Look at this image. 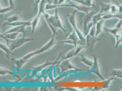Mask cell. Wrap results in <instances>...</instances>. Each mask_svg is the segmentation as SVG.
Instances as JSON below:
<instances>
[{
  "mask_svg": "<svg viewBox=\"0 0 122 91\" xmlns=\"http://www.w3.org/2000/svg\"><path fill=\"white\" fill-rule=\"evenodd\" d=\"M55 11L54 15H51L45 12L44 15L46 22L52 30L59 28L64 32L67 36H68L70 34L62 24L57 8L55 9Z\"/></svg>",
  "mask_w": 122,
  "mask_h": 91,
  "instance_id": "obj_1",
  "label": "cell"
},
{
  "mask_svg": "<svg viewBox=\"0 0 122 91\" xmlns=\"http://www.w3.org/2000/svg\"><path fill=\"white\" fill-rule=\"evenodd\" d=\"M56 34H55V33L53 34V35L51 39L46 45L43 46L41 48L37 50V51H35L29 53V54H27V55H25V56L23 57V58L24 59L28 60L29 59L31 58L33 56H34L41 54V53L44 52L48 50H49L53 46L57 43L55 41L54 39V36H55Z\"/></svg>",
  "mask_w": 122,
  "mask_h": 91,
  "instance_id": "obj_2",
  "label": "cell"
},
{
  "mask_svg": "<svg viewBox=\"0 0 122 91\" xmlns=\"http://www.w3.org/2000/svg\"><path fill=\"white\" fill-rule=\"evenodd\" d=\"M78 11L76 10L71 13H69L67 14V16L69 20L70 23L74 29V30L76 31V34L78 36L80 40L85 41V37L84 36V34H82L79 30L78 29V27L76 25V12Z\"/></svg>",
  "mask_w": 122,
  "mask_h": 91,
  "instance_id": "obj_3",
  "label": "cell"
},
{
  "mask_svg": "<svg viewBox=\"0 0 122 91\" xmlns=\"http://www.w3.org/2000/svg\"><path fill=\"white\" fill-rule=\"evenodd\" d=\"M25 35H23V37L20 39H16L15 40L9 39L8 44L7 45L10 49L11 51H13L15 49L21 46L26 42L34 40V39L33 38H25Z\"/></svg>",
  "mask_w": 122,
  "mask_h": 91,
  "instance_id": "obj_4",
  "label": "cell"
},
{
  "mask_svg": "<svg viewBox=\"0 0 122 91\" xmlns=\"http://www.w3.org/2000/svg\"><path fill=\"white\" fill-rule=\"evenodd\" d=\"M70 4H62L60 5L56 4V7H61V6H66V7H71L76 9L77 10L80 11L84 12L86 14H88L89 12L91 11L92 7L85 6L83 5H77L72 3L71 1H69Z\"/></svg>",
  "mask_w": 122,
  "mask_h": 91,
  "instance_id": "obj_5",
  "label": "cell"
},
{
  "mask_svg": "<svg viewBox=\"0 0 122 91\" xmlns=\"http://www.w3.org/2000/svg\"><path fill=\"white\" fill-rule=\"evenodd\" d=\"M93 57L94 59L93 64L88 72L96 74L102 80H104L105 79L101 74L100 69L98 61V56L97 54H93Z\"/></svg>",
  "mask_w": 122,
  "mask_h": 91,
  "instance_id": "obj_6",
  "label": "cell"
},
{
  "mask_svg": "<svg viewBox=\"0 0 122 91\" xmlns=\"http://www.w3.org/2000/svg\"><path fill=\"white\" fill-rule=\"evenodd\" d=\"M86 48L90 51L93 52L95 44L100 40V39L97 37H93L88 34L86 36Z\"/></svg>",
  "mask_w": 122,
  "mask_h": 91,
  "instance_id": "obj_7",
  "label": "cell"
},
{
  "mask_svg": "<svg viewBox=\"0 0 122 91\" xmlns=\"http://www.w3.org/2000/svg\"><path fill=\"white\" fill-rule=\"evenodd\" d=\"M61 62V64H60L59 66L61 68L62 73H65L70 70L74 69L76 70H79L72 64L69 59L64 60Z\"/></svg>",
  "mask_w": 122,
  "mask_h": 91,
  "instance_id": "obj_8",
  "label": "cell"
},
{
  "mask_svg": "<svg viewBox=\"0 0 122 91\" xmlns=\"http://www.w3.org/2000/svg\"><path fill=\"white\" fill-rule=\"evenodd\" d=\"M31 20L29 21H16L11 22H5L2 24L3 27L5 26H10L15 27V26L25 25V26H30L31 25Z\"/></svg>",
  "mask_w": 122,
  "mask_h": 91,
  "instance_id": "obj_9",
  "label": "cell"
},
{
  "mask_svg": "<svg viewBox=\"0 0 122 91\" xmlns=\"http://www.w3.org/2000/svg\"><path fill=\"white\" fill-rule=\"evenodd\" d=\"M23 12L17 11L4 19L6 21V22L11 23L21 20H20L23 17Z\"/></svg>",
  "mask_w": 122,
  "mask_h": 91,
  "instance_id": "obj_10",
  "label": "cell"
},
{
  "mask_svg": "<svg viewBox=\"0 0 122 91\" xmlns=\"http://www.w3.org/2000/svg\"><path fill=\"white\" fill-rule=\"evenodd\" d=\"M26 26L25 25H22V26H15L10 29L6 31L5 33L2 34L3 35L9 34V33H14V32H18V33H23V35H25L27 33V31L25 29V27Z\"/></svg>",
  "mask_w": 122,
  "mask_h": 91,
  "instance_id": "obj_11",
  "label": "cell"
},
{
  "mask_svg": "<svg viewBox=\"0 0 122 91\" xmlns=\"http://www.w3.org/2000/svg\"><path fill=\"white\" fill-rule=\"evenodd\" d=\"M94 12L91 11L88 14H86L83 20V25H84V30L85 29L88 24L92 21L93 16L95 15Z\"/></svg>",
  "mask_w": 122,
  "mask_h": 91,
  "instance_id": "obj_12",
  "label": "cell"
},
{
  "mask_svg": "<svg viewBox=\"0 0 122 91\" xmlns=\"http://www.w3.org/2000/svg\"><path fill=\"white\" fill-rule=\"evenodd\" d=\"M66 1L76 2L89 7H93L94 6L93 0H66Z\"/></svg>",
  "mask_w": 122,
  "mask_h": 91,
  "instance_id": "obj_13",
  "label": "cell"
},
{
  "mask_svg": "<svg viewBox=\"0 0 122 91\" xmlns=\"http://www.w3.org/2000/svg\"><path fill=\"white\" fill-rule=\"evenodd\" d=\"M11 60L12 63L19 68H21L28 61V60L24 59L23 58L18 60L15 58H12Z\"/></svg>",
  "mask_w": 122,
  "mask_h": 91,
  "instance_id": "obj_14",
  "label": "cell"
},
{
  "mask_svg": "<svg viewBox=\"0 0 122 91\" xmlns=\"http://www.w3.org/2000/svg\"><path fill=\"white\" fill-rule=\"evenodd\" d=\"M105 20H102L97 22L96 24V34L95 36H97L101 33L103 30V25Z\"/></svg>",
  "mask_w": 122,
  "mask_h": 91,
  "instance_id": "obj_15",
  "label": "cell"
},
{
  "mask_svg": "<svg viewBox=\"0 0 122 91\" xmlns=\"http://www.w3.org/2000/svg\"><path fill=\"white\" fill-rule=\"evenodd\" d=\"M68 36L67 40H72L74 42V46L75 47H76L77 46L76 45H77V42L80 40L75 31L74 30L71 34H69Z\"/></svg>",
  "mask_w": 122,
  "mask_h": 91,
  "instance_id": "obj_16",
  "label": "cell"
},
{
  "mask_svg": "<svg viewBox=\"0 0 122 91\" xmlns=\"http://www.w3.org/2000/svg\"><path fill=\"white\" fill-rule=\"evenodd\" d=\"M81 57V61L84 64L89 66L92 67L94 63V61L92 60H91L88 58L84 55L82 54H78Z\"/></svg>",
  "mask_w": 122,
  "mask_h": 91,
  "instance_id": "obj_17",
  "label": "cell"
},
{
  "mask_svg": "<svg viewBox=\"0 0 122 91\" xmlns=\"http://www.w3.org/2000/svg\"><path fill=\"white\" fill-rule=\"evenodd\" d=\"M104 30L107 34H112L114 36L118 34V33L122 29H118L114 27L113 28H107L104 27Z\"/></svg>",
  "mask_w": 122,
  "mask_h": 91,
  "instance_id": "obj_18",
  "label": "cell"
},
{
  "mask_svg": "<svg viewBox=\"0 0 122 91\" xmlns=\"http://www.w3.org/2000/svg\"><path fill=\"white\" fill-rule=\"evenodd\" d=\"M41 15L38 14L34 18L31 20V25L32 26V33H34L35 32V29L38 24L40 17Z\"/></svg>",
  "mask_w": 122,
  "mask_h": 91,
  "instance_id": "obj_19",
  "label": "cell"
},
{
  "mask_svg": "<svg viewBox=\"0 0 122 91\" xmlns=\"http://www.w3.org/2000/svg\"><path fill=\"white\" fill-rule=\"evenodd\" d=\"M100 4L101 8V10L100 13V14H103L105 12L108 11L110 10V7L111 4H105L102 2H100Z\"/></svg>",
  "mask_w": 122,
  "mask_h": 91,
  "instance_id": "obj_20",
  "label": "cell"
},
{
  "mask_svg": "<svg viewBox=\"0 0 122 91\" xmlns=\"http://www.w3.org/2000/svg\"><path fill=\"white\" fill-rule=\"evenodd\" d=\"M0 47L2 49L4 50V51L6 52V57L8 59H10V56L11 55H14V54L12 52V51L9 48L8 46H6L0 43Z\"/></svg>",
  "mask_w": 122,
  "mask_h": 91,
  "instance_id": "obj_21",
  "label": "cell"
},
{
  "mask_svg": "<svg viewBox=\"0 0 122 91\" xmlns=\"http://www.w3.org/2000/svg\"><path fill=\"white\" fill-rule=\"evenodd\" d=\"M15 5H10L8 7L1 8L0 10L1 14H6L15 9Z\"/></svg>",
  "mask_w": 122,
  "mask_h": 91,
  "instance_id": "obj_22",
  "label": "cell"
},
{
  "mask_svg": "<svg viewBox=\"0 0 122 91\" xmlns=\"http://www.w3.org/2000/svg\"><path fill=\"white\" fill-rule=\"evenodd\" d=\"M76 55V49H75V48L71 50L70 51L68 54H67L66 56L65 57H64V58L62 59L61 61L59 62V63H60L61 61L64 60L71 58L73 56H75Z\"/></svg>",
  "mask_w": 122,
  "mask_h": 91,
  "instance_id": "obj_23",
  "label": "cell"
},
{
  "mask_svg": "<svg viewBox=\"0 0 122 91\" xmlns=\"http://www.w3.org/2000/svg\"><path fill=\"white\" fill-rule=\"evenodd\" d=\"M54 64V63L51 62H49V61H47L45 63V64H43V65H41V66H37L36 67H32V68L33 71H40L44 67H46V66H48V65H53Z\"/></svg>",
  "mask_w": 122,
  "mask_h": 91,
  "instance_id": "obj_24",
  "label": "cell"
},
{
  "mask_svg": "<svg viewBox=\"0 0 122 91\" xmlns=\"http://www.w3.org/2000/svg\"><path fill=\"white\" fill-rule=\"evenodd\" d=\"M116 38V44L115 49L118 48L119 46L122 44V34H117L114 36Z\"/></svg>",
  "mask_w": 122,
  "mask_h": 91,
  "instance_id": "obj_25",
  "label": "cell"
},
{
  "mask_svg": "<svg viewBox=\"0 0 122 91\" xmlns=\"http://www.w3.org/2000/svg\"><path fill=\"white\" fill-rule=\"evenodd\" d=\"M110 74L115 77L120 76L122 75V70L112 69L110 71Z\"/></svg>",
  "mask_w": 122,
  "mask_h": 91,
  "instance_id": "obj_26",
  "label": "cell"
},
{
  "mask_svg": "<svg viewBox=\"0 0 122 91\" xmlns=\"http://www.w3.org/2000/svg\"><path fill=\"white\" fill-rule=\"evenodd\" d=\"M19 33H18V32H14V33L5 34L4 35H5V37H7L9 39L15 40L16 39V37H17L18 35H19Z\"/></svg>",
  "mask_w": 122,
  "mask_h": 91,
  "instance_id": "obj_27",
  "label": "cell"
},
{
  "mask_svg": "<svg viewBox=\"0 0 122 91\" xmlns=\"http://www.w3.org/2000/svg\"><path fill=\"white\" fill-rule=\"evenodd\" d=\"M110 14H115L118 13L119 9L117 5L114 4V3H112L111 5L110 10Z\"/></svg>",
  "mask_w": 122,
  "mask_h": 91,
  "instance_id": "obj_28",
  "label": "cell"
},
{
  "mask_svg": "<svg viewBox=\"0 0 122 91\" xmlns=\"http://www.w3.org/2000/svg\"><path fill=\"white\" fill-rule=\"evenodd\" d=\"M0 74L2 75H4L5 74H10L11 75H14V73L11 71L6 69L0 68Z\"/></svg>",
  "mask_w": 122,
  "mask_h": 91,
  "instance_id": "obj_29",
  "label": "cell"
},
{
  "mask_svg": "<svg viewBox=\"0 0 122 91\" xmlns=\"http://www.w3.org/2000/svg\"><path fill=\"white\" fill-rule=\"evenodd\" d=\"M96 31V24H94L88 34L93 37H95Z\"/></svg>",
  "mask_w": 122,
  "mask_h": 91,
  "instance_id": "obj_30",
  "label": "cell"
},
{
  "mask_svg": "<svg viewBox=\"0 0 122 91\" xmlns=\"http://www.w3.org/2000/svg\"><path fill=\"white\" fill-rule=\"evenodd\" d=\"M75 48L76 49V55H77L79 54L84 49L86 48V46H76Z\"/></svg>",
  "mask_w": 122,
  "mask_h": 91,
  "instance_id": "obj_31",
  "label": "cell"
},
{
  "mask_svg": "<svg viewBox=\"0 0 122 91\" xmlns=\"http://www.w3.org/2000/svg\"><path fill=\"white\" fill-rule=\"evenodd\" d=\"M114 77H115V76H112L110 78H109V79L107 80V81H105L106 83H105V85H104L103 87L102 88L105 89L107 88L109 86L111 81L112 80L114 79Z\"/></svg>",
  "mask_w": 122,
  "mask_h": 91,
  "instance_id": "obj_32",
  "label": "cell"
},
{
  "mask_svg": "<svg viewBox=\"0 0 122 91\" xmlns=\"http://www.w3.org/2000/svg\"><path fill=\"white\" fill-rule=\"evenodd\" d=\"M115 27L118 29H122V20H120L116 24Z\"/></svg>",
  "mask_w": 122,
  "mask_h": 91,
  "instance_id": "obj_33",
  "label": "cell"
},
{
  "mask_svg": "<svg viewBox=\"0 0 122 91\" xmlns=\"http://www.w3.org/2000/svg\"><path fill=\"white\" fill-rule=\"evenodd\" d=\"M55 89L56 91H61L63 90H66V88L64 87H56L55 88Z\"/></svg>",
  "mask_w": 122,
  "mask_h": 91,
  "instance_id": "obj_34",
  "label": "cell"
},
{
  "mask_svg": "<svg viewBox=\"0 0 122 91\" xmlns=\"http://www.w3.org/2000/svg\"><path fill=\"white\" fill-rule=\"evenodd\" d=\"M41 0H36V2L34 5V6H35V9L36 8V6H37L38 4H39Z\"/></svg>",
  "mask_w": 122,
  "mask_h": 91,
  "instance_id": "obj_35",
  "label": "cell"
},
{
  "mask_svg": "<svg viewBox=\"0 0 122 91\" xmlns=\"http://www.w3.org/2000/svg\"><path fill=\"white\" fill-rule=\"evenodd\" d=\"M66 0H59L57 4V5H60V4H63V3Z\"/></svg>",
  "mask_w": 122,
  "mask_h": 91,
  "instance_id": "obj_36",
  "label": "cell"
},
{
  "mask_svg": "<svg viewBox=\"0 0 122 91\" xmlns=\"http://www.w3.org/2000/svg\"><path fill=\"white\" fill-rule=\"evenodd\" d=\"M122 75L114 77V79H122Z\"/></svg>",
  "mask_w": 122,
  "mask_h": 91,
  "instance_id": "obj_37",
  "label": "cell"
},
{
  "mask_svg": "<svg viewBox=\"0 0 122 91\" xmlns=\"http://www.w3.org/2000/svg\"><path fill=\"white\" fill-rule=\"evenodd\" d=\"M8 0L9 2L10 5H15L14 1H13V0Z\"/></svg>",
  "mask_w": 122,
  "mask_h": 91,
  "instance_id": "obj_38",
  "label": "cell"
},
{
  "mask_svg": "<svg viewBox=\"0 0 122 91\" xmlns=\"http://www.w3.org/2000/svg\"><path fill=\"white\" fill-rule=\"evenodd\" d=\"M46 1H47L48 2V3H50V4H52V0H46Z\"/></svg>",
  "mask_w": 122,
  "mask_h": 91,
  "instance_id": "obj_39",
  "label": "cell"
},
{
  "mask_svg": "<svg viewBox=\"0 0 122 91\" xmlns=\"http://www.w3.org/2000/svg\"><path fill=\"white\" fill-rule=\"evenodd\" d=\"M36 1V0H35V1Z\"/></svg>",
  "mask_w": 122,
  "mask_h": 91,
  "instance_id": "obj_40",
  "label": "cell"
}]
</instances>
